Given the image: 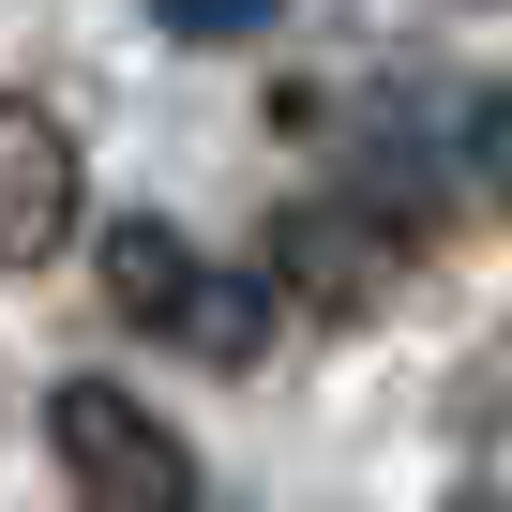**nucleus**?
<instances>
[{
	"instance_id": "1",
	"label": "nucleus",
	"mask_w": 512,
	"mask_h": 512,
	"mask_svg": "<svg viewBox=\"0 0 512 512\" xmlns=\"http://www.w3.org/2000/svg\"><path fill=\"white\" fill-rule=\"evenodd\" d=\"M91 272H106V302H121L136 332H166V347H196V362H256V347H272V272L196 256L166 211H121Z\"/></svg>"
},
{
	"instance_id": "2",
	"label": "nucleus",
	"mask_w": 512,
	"mask_h": 512,
	"mask_svg": "<svg viewBox=\"0 0 512 512\" xmlns=\"http://www.w3.org/2000/svg\"><path fill=\"white\" fill-rule=\"evenodd\" d=\"M46 452H61L76 512H196V452H181L121 377H61V392H46Z\"/></svg>"
},
{
	"instance_id": "3",
	"label": "nucleus",
	"mask_w": 512,
	"mask_h": 512,
	"mask_svg": "<svg viewBox=\"0 0 512 512\" xmlns=\"http://www.w3.org/2000/svg\"><path fill=\"white\" fill-rule=\"evenodd\" d=\"M61 241H76V136L31 91H0V272H31Z\"/></svg>"
},
{
	"instance_id": "4",
	"label": "nucleus",
	"mask_w": 512,
	"mask_h": 512,
	"mask_svg": "<svg viewBox=\"0 0 512 512\" xmlns=\"http://www.w3.org/2000/svg\"><path fill=\"white\" fill-rule=\"evenodd\" d=\"M392 256H407L392 211H347V196H332V211H287V287L332 302V317H362V302L392 287Z\"/></svg>"
},
{
	"instance_id": "5",
	"label": "nucleus",
	"mask_w": 512,
	"mask_h": 512,
	"mask_svg": "<svg viewBox=\"0 0 512 512\" xmlns=\"http://www.w3.org/2000/svg\"><path fill=\"white\" fill-rule=\"evenodd\" d=\"M151 16H166L181 46H256V31L287 16V0H151Z\"/></svg>"
}]
</instances>
